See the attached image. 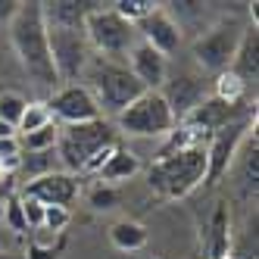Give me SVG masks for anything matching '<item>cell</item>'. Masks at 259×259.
Here are the masks:
<instances>
[{"label": "cell", "mask_w": 259, "mask_h": 259, "mask_svg": "<svg viewBox=\"0 0 259 259\" xmlns=\"http://www.w3.org/2000/svg\"><path fill=\"white\" fill-rule=\"evenodd\" d=\"M60 247H63L60 234H53L47 244L44 240H31L28 250H25V259H60Z\"/></svg>", "instance_id": "cell-25"}, {"label": "cell", "mask_w": 259, "mask_h": 259, "mask_svg": "<svg viewBox=\"0 0 259 259\" xmlns=\"http://www.w3.org/2000/svg\"><path fill=\"white\" fill-rule=\"evenodd\" d=\"M10 135H16V132H13L10 125H4V122H0V138H10Z\"/></svg>", "instance_id": "cell-32"}, {"label": "cell", "mask_w": 259, "mask_h": 259, "mask_svg": "<svg viewBox=\"0 0 259 259\" xmlns=\"http://www.w3.org/2000/svg\"><path fill=\"white\" fill-rule=\"evenodd\" d=\"M109 240L125 250V253H132V250H141L147 244V228L141 225V222H132V219H122L116 222L113 228H109Z\"/></svg>", "instance_id": "cell-18"}, {"label": "cell", "mask_w": 259, "mask_h": 259, "mask_svg": "<svg viewBox=\"0 0 259 259\" xmlns=\"http://www.w3.org/2000/svg\"><path fill=\"white\" fill-rule=\"evenodd\" d=\"M81 78H84L88 94L94 97L100 116L116 119L122 109H128L144 94V84L128 72L125 63H113V60H103V57H91Z\"/></svg>", "instance_id": "cell-2"}, {"label": "cell", "mask_w": 259, "mask_h": 259, "mask_svg": "<svg viewBox=\"0 0 259 259\" xmlns=\"http://www.w3.org/2000/svg\"><path fill=\"white\" fill-rule=\"evenodd\" d=\"M69 222H72V212L66 206H44V231L63 234Z\"/></svg>", "instance_id": "cell-26"}, {"label": "cell", "mask_w": 259, "mask_h": 259, "mask_svg": "<svg viewBox=\"0 0 259 259\" xmlns=\"http://www.w3.org/2000/svg\"><path fill=\"white\" fill-rule=\"evenodd\" d=\"M7 41L13 53L19 57L25 75L38 88H53L57 84V72L50 63V47H47V25L41 16V4L28 0L19 4L13 13V19L7 22Z\"/></svg>", "instance_id": "cell-1"}, {"label": "cell", "mask_w": 259, "mask_h": 259, "mask_svg": "<svg viewBox=\"0 0 259 259\" xmlns=\"http://www.w3.org/2000/svg\"><path fill=\"white\" fill-rule=\"evenodd\" d=\"M135 28H138V41L150 44L159 57H172V53H178V47H181V28L172 19V13L162 10V7L147 13Z\"/></svg>", "instance_id": "cell-11"}, {"label": "cell", "mask_w": 259, "mask_h": 259, "mask_svg": "<svg viewBox=\"0 0 259 259\" xmlns=\"http://www.w3.org/2000/svg\"><path fill=\"white\" fill-rule=\"evenodd\" d=\"M16 7H19V0H0V25H7L13 19Z\"/></svg>", "instance_id": "cell-31"}, {"label": "cell", "mask_w": 259, "mask_h": 259, "mask_svg": "<svg viewBox=\"0 0 259 259\" xmlns=\"http://www.w3.org/2000/svg\"><path fill=\"white\" fill-rule=\"evenodd\" d=\"M119 203V194L109 188V184H97L94 191H91V206L94 209H113Z\"/></svg>", "instance_id": "cell-28"}, {"label": "cell", "mask_w": 259, "mask_h": 259, "mask_svg": "<svg viewBox=\"0 0 259 259\" xmlns=\"http://www.w3.org/2000/svg\"><path fill=\"white\" fill-rule=\"evenodd\" d=\"M53 159H57V150H41V153H28L19 159V165L28 172V181L31 178H41L47 172H53Z\"/></svg>", "instance_id": "cell-23"}, {"label": "cell", "mask_w": 259, "mask_h": 259, "mask_svg": "<svg viewBox=\"0 0 259 259\" xmlns=\"http://www.w3.org/2000/svg\"><path fill=\"white\" fill-rule=\"evenodd\" d=\"M244 94H247V84L240 81L234 72H222V75H215V100L228 103V106H237Z\"/></svg>", "instance_id": "cell-19"}, {"label": "cell", "mask_w": 259, "mask_h": 259, "mask_svg": "<svg viewBox=\"0 0 259 259\" xmlns=\"http://www.w3.org/2000/svg\"><path fill=\"white\" fill-rule=\"evenodd\" d=\"M0 259H16V256H10V253H0Z\"/></svg>", "instance_id": "cell-34"}, {"label": "cell", "mask_w": 259, "mask_h": 259, "mask_svg": "<svg viewBox=\"0 0 259 259\" xmlns=\"http://www.w3.org/2000/svg\"><path fill=\"white\" fill-rule=\"evenodd\" d=\"M38 200L41 206H72V200L78 197V178L69 175V172H47L41 178H31L25 181V194Z\"/></svg>", "instance_id": "cell-12"}, {"label": "cell", "mask_w": 259, "mask_h": 259, "mask_svg": "<svg viewBox=\"0 0 259 259\" xmlns=\"http://www.w3.org/2000/svg\"><path fill=\"white\" fill-rule=\"evenodd\" d=\"M228 72H234L247 88L256 84V78H259V31H256V25L244 28V38L237 44V53H234Z\"/></svg>", "instance_id": "cell-15"}, {"label": "cell", "mask_w": 259, "mask_h": 259, "mask_svg": "<svg viewBox=\"0 0 259 259\" xmlns=\"http://www.w3.org/2000/svg\"><path fill=\"white\" fill-rule=\"evenodd\" d=\"M22 215H25V225L28 231H41L44 228V206L38 200H31V197H22Z\"/></svg>", "instance_id": "cell-27"}, {"label": "cell", "mask_w": 259, "mask_h": 259, "mask_svg": "<svg viewBox=\"0 0 259 259\" xmlns=\"http://www.w3.org/2000/svg\"><path fill=\"white\" fill-rule=\"evenodd\" d=\"M109 144H119L113 125L106 119H94V122H81V125H63L53 150H57V159L63 162V172L75 175V172H84L88 159Z\"/></svg>", "instance_id": "cell-4"}, {"label": "cell", "mask_w": 259, "mask_h": 259, "mask_svg": "<svg viewBox=\"0 0 259 259\" xmlns=\"http://www.w3.org/2000/svg\"><path fill=\"white\" fill-rule=\"evenodd\" d=\"M116 147H119V144H109V147H103V150H97L94 156L88 159V165H84V172H94V175H97V172L103 169V165H106V159L113 156V150H116Z\"/></svg>", "instance_id": "cell-30"}, {"label": "cell", "mask_w": 259, "mask_h": 259, "mask_svg": "<svg viewBox=\"0 0 259 259\" xmlns=\"http://www.w3.org/2000/svg\"><path fill=\"white\" fill-rule=\"evenodd\" d=\"M57 138H60V125L50 122V125L38 128V132H31V135H22L19 147H28V153H41V150H53V147H57Z\"/></svg>", "instance_id": "cell-20"}, {"label": "cell", "mask_w": 259, "mask_h": 259, "mask_svg": "<svg viewBox=\"0 0 259 259\" xmlns=\"http://www.w3.org/2000/svg\"><path fill=\"white\" fill-rule=\"evenodd\" d=\"M116 125L128 138H162L178 128V119L172 116V109L159 91H144L132 106L116 116Z\"/></svg>", "instance_id": "cell-6"}, {"label": "cell", "mask_w": 259, "mask_h": 259, "mask_svg": "<svg viewBox=\"0 0 259 259\" xmlns=\"http://www.w3.org/2000/svg\"><path fill=\"white\" fill-rule=\"evenodd\" d=\"M240 38H244V25L240 22H234V19L219 22V25H212L206 34H200V38L194 41V60L206 72L222 75V72H228Z\"/></svg>", "instance_id": "cell-8"}, {"label": "cell", "mask_w": 259, "mask_h": 259, "mask_svg": "<svg viewBox=\"0 0 259 259\" xmlns=\"http://www.w3.org/2000/svg\"><path fill=\"white\" fill-rule=\"evenodd\" d=\"M159 4H153V0H119V4H113V10L122 16V19H128L132 25H138L147 13H153Z\"/></svg>", "instance_id": "cell-24"}, {"label": "cell", "mask_w": 259, "mask_h": 259, "mask_svg": "<svg viewBox=\"0 0 259 259\" xmlns=\"http://www.w3.org/2000/svg\"><path fill=\"white\" fill-rule=\"evenodd\" d=\"M84 38H88V47H94L103 60L119 63L138 44V28L128 19H122L113 7L94 4V10L84 16Z\"/></svg>", "instance_id": "cell-5"}, {"label": "cell", "mask_w": 259, "mask_h": 259, "mask_svg": "<svg viewBox=\"0 0 259 259\" xmlns=\"http://www.w3.org/2000/svg\"><path fill=\"white\" fill-rule=\"evenodd\" d=\"M203 178H206V144L200 147H184V150L159 156L150 172H147V184L165 200H181L191 191H197Z\"/></svg>", "instance_id": "cell-3"}, {"label": "cell", "mask_w": 259, "mask_h": 259, "mask_svg": "<svg viewBox=\"0 0 259 259\" xmlns=\"http://www.w3.org/2000/svg\"><path fill=\"white\" fill-rule=\"evenodd\" d=\"M47 113H50V119H60L66 125H81V122L103 119L84 84H66V88L57 91V94H50Z\"/></svg>", "instance_id": "cell-10"}, {"label": "cell", "mask_w": 259, "mask_h": 259, "mask_svg": "<svg viewBox=\"0 0 259 259\" xmlns=\"http://www.w3.org/2000/svg\"><path fill=\"white\" fill-rule=\"evenodd\" d=\"M25 106H28V100L19 94V91H4V94H0V122L10 125L16 132V125H19Z\"/></svg>", "instance_id": "cell-21"}, {"label": "cell", "mask_w": 259, "mask_h": 259, "mask_svg": "<svg viewBox=\"0 0 259 259\" xmlns=\"http://www.w3.org/2000/svg\"><path fill=\"white\" fill-rule=\"evenodd\" d=\"M138 169H141L138 156L132 150H125V147H116L97 175H100V184H113V181H128L132 175H138Z\"/></svg>", "instance_id": "cell-17"}, {"label": "cell", "mask_w": 259, "mask_h": 259, "mask_svg": "<svg viewBox=\"0 0 259 259\" xmlns=\"http://www.w3.org/2000/svg\"><path fill=\"white\" fill-rule=\"evenodd\" d=\"M128 72L144 84V91H159L165 84V57H159V53L150 47V44H144L138 41L132 50H128Z\"/></svg>", "instance_id": "cell-13"}, {"label": "cell", "mask_w": 259, "mask_h": 259, "mask_svg": "<svg viewBox=\"0 0 259 259\" xmlns=\"http://www.w3.org/2000/svg\"><path fill=\"white\" fill-rule=\"evenodd\" d=\"M50 113H47V103H28L25 106V113L19 119V125H16V132L19 135H31V132H38V128L50 125Z\"/></svg>", "instance_id": "cell-22"}, {"label": "cell", "mask_w": 259, "mask_h": 259, "mask_svg": "<svg viewBox=\"0 0 259 259\" xmlns=\"http://www.w3.org/2000/svg\"><path fill=\"white\" fill-rule=\"evenodd\" d=\"M244 138H247V122H240V119L215 128L209 135V144H206V178L203 181L219 184L228 175V169L234 165V156H237V147Z\"/></svg>", "instance_id": "cell-9"}, {"label": "cell", "mask_w": 259, "mask_h": 259, "mask_svg": "<svg viewBox=\"0 0 259 259\" xmlns=\"http://www.w3.org/2000/svg\"><path fill=\"white\" fill-rule=\"evenodd\" d=\"M47 47H50V63H53V72H57V81L75 84L91 63V47L84 38V28L47 25Z\"/></svg>", "instance_id": "cell-7"}, {"label": "cell", "mask_w": 259, "mask_h": 259, "mask_svg": "<svg viewBox=\"0 0 259 259\" xmlns=\"http://www.w3.org/2000/svg\"><path fill=\"white\" fill-rule=\"evenodd\" d=\"M159 94L165 97V103H169L172 116L181 122L206 100V88H203V81L194 78V75H175L172 81H165V91H159Z\"/></svg>", "instance_id": "cell-14"}, {"label": "cell", "mask_w": 259, "mask_h": 259, "mask_svg": "<svg viewBox=\"0 0 259 259\" xmlns=\"http://www.w3.org/2000/svg\"><path fill=\"white\" fill-rule=\"evenodd\" d=\"M4 209H7V203H4V200H0V219H4Z\"/></svg>", "instance_id": "cell-33"}, {"label": "cell", "mask_w": 259, "mask_h": 259, "mask_svg": "<svg viewBox=\"0 0 259 259\" xmlns=\"http://www.w3.org/2000/svg\"><path fill=\"white\" fill-rule=\"evenodd\" d=\"M4 215L10 219V225H13L16 231H28V225H25V215H22V203H19V200H7V209H4Z\"/></svg>", "instance_id": "cell-29"}, {"label": "cell", "mask_w": 259, "mask_h": 259, "mask_svg": "<svg viewBox=\"0 0 259 259\" xmlns=\"http://www.w3.org/2000/svg\"><path fill=\"white\" fill-rule=\"evenodd\" d=\"M209 259H231V219L225 203H219L209 219Z\"/></svg>", "instance_id": "cell-16"}]
</instances>
